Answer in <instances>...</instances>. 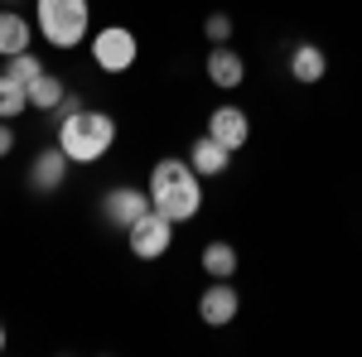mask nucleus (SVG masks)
Masks as SVG:
<instances>
[{
    "instance_id": "nucleus-8",
    "label": "nucleus",
    "mask_w": 362,
    "mask_h": 357,
    "mask_svg": "<svg viewBox=\"0 0 362 357\" xmlns=\"http://www.w3.org/2000/svg\"><path fill=\"white\" fill-rule=\"evenodd\" d=\"M203 68H208V83L218 87V92H237V87L247 83V58L237 54L232 44H213Z\"/></svg>"
},
{
    "instance_id": "nucleus-18",
    "label": "nucleus",
    "mask_w": 362,
    "mask_h": 357,
    "mask_svg": "<svg viewBox=\"0 0 362 357\" xmlns=\"http://www.w3.org/2000/svg\"><path fill=\"white\" fill-rule=\"evenodd\" d=\"M203 34H208V44H227V39H232V15H223V10L208 15V20H203Z\"/></svg>"
},
{
    "instance_id": "nucleus-19",
    "label": "nucleus",
    "mask_w": 362,
    "mask_h": 357,
    "mask_svg": "<svg viewBox=\"0 0 362 357\" xmlns=\"http://www.w3.org/2000/svg\"><path fill=\"white\" fill-rule=\"evenodd\" d=\"M15 150V131H10V121H0V160Z\"/></svg>"
},
{
    "instance_id": "nucleus-9",
    "label": "nucleus",
    "mask_w": 362,
    "mask_h": 357,
    "mask_svg": "<svg viewBox=\"0 0 362 357\" xmlns=\"http://www.w3.org/2000/svg\"><path fill=\"white\" fill-rule=\"evenodd\" d=\"M237 309H242V295H237L227 280L208 285V290L198 295V319H203L208 329H227V324L237 319Z\"/></svg>"
},
{
    "instance_id": "nucleus-20",
    "label": "nucleus",
    "mask_w": 362,
    "mask_h": 357,
    "mask_svg": "<svg viewBox=\"0 0 362 357\" xmlns=\"http://www.w3.org/2000/svg\"><path fill=\"white\" fill-rule=\"evenodd\" d=\"M0 353H5V324H0Z\"/></svg>"
},
{
    "instance_id": "nucleus-11",
    "label": "nucleus",
    "mask_w": 362,
    "mask_h": 357,
    "mask_svg": "<svg viewBox=\"0 0 362 357\" xmlns=\"http://www.w3.org/2000/svg\"><path fill=\"white\" fill-rule=\"evenodd\" d=\"M29 39H34V25H29L15 5H0V58L29 54Z\"/></svg>"
},
{
    "instance_id": "nucleus-7",
    "label": "nucleus",
    "mask_w": 362,
    "mask_h": 357,
    "mask_svg": "<svg viewBox=\"0 0 362 357\" xmlns=\"http://www.w3.org/2000/svg\"><path fill=\"white\" fill-rule=\"evenodd\" d=\"M208 136L223 140L227 150L237 155V150H247V140H251V116L242 107L223 102V107H213V116H208Z\"/></svg>"
},
{
    "instance_id": "nucleus-17",
    "label": "nucleus",
    "mask_w": 362,
    "mask_h": 357,
    "mask_svg": "<svg viewBox=\"0 0 362 357\" xmlns=\"http://www.w3.org/2000/svg\"><path fill=\"white\" fill-rule=\"evenodd\" d=\"M5 73H10L15 83H25V87H29L34 78H44L49 68H44V63H39L34 54H15V58H5Z\"/></svg>"
},
{
    "instance_id": "nucleus-2",
    "label": "nucleus",
    "mask_w": 362,
    "mask_h": 357,
    "mask_svg": "<svg viewBox=\"0 0 362 357\" xmlns=\"http://www.w3.org/2000/svg\"><path fill=\"white\" fill-rule=\"evenodd\" d=\"M58 145L73 165H97L116 145V121L97 107H73L58 116Z\"/></svg>"
},
{
    "instance_id": "nucleus-5",
    "label": "nucleus",
    "mask_w": 362,
    "mask_h": 357,
    "mask_svg": "<svg viewBox=\"0 0 362 357\" xmlns=\"http://www.w3.org/2000/svg\"><path fill=\"white\" fill-rule=\"evenodd\" d=\"M174 227H179V222H169L165 213H155V208H150L140 222H131V227H126L131 256H136V261H160V256L174 247Z\"/></svg>"
},
{
    "instance_id": "nucleus-14",
    "label": "nucleus",
    "mask_w": 362,
    "mask_h": 357,
    "mask_svg": "<svg viewBox=\"0 0 362 357\" xmlns=\"http://www.w3.org/2000/svg\"><path fill=\"white\" fill-rule=\"evenodd\" d=\"M63 102H68V87H63L58 73H44V78L29 83V107L34 111H58Z\"/></svg>"
},
{
    "instance_id": "nucleus-3",
    "label": "nucleus",
    "mask_w": 362,
    "mask_h": 357,
    "mask_svg": "<svg viewBox=\"0 0 362 357\" xmlns=\"http://www.w3.org/2000/svg\"><path fill=\"white\" fill-rule=\"evenodd\" d=\"M34 29L54 49H78L92 29V5L87 0H34Z\"/></svg>"
},
{
    "instance_id": "nucleus-15",
    "label": "nucleus",
    "mask_w": 362,
    "mask_h": 357,
    "mask_svg": "<svg viewBox=\"0 0 362 357\" xmlns=\"http://www.w3.org/2000/svg\"><path fill=\"white\" fill-rule=\"evenodd\" d=\"M198 261H203V271L213 275V280H232L237 275V247L232 242H208Z\"/></svg>"
},
{
    "instance_id": "nucleus-21",
    "label": "nucleus",
    "mask_w": 362,
    "mask_h": 357,
    "mask_svg": "<svg viewBox=\"0 0 362 357\" xmlns=\"http://www.w3.org/2000/svg\"><path fill=\"white\" fill-rule=\"evenodd\" d=\"M0 5H15V10H20V0H0Z\"/></svg>"
},
{
    "instance_id": "nucleus-16",
    "label": "nucleus",
    "mask_w": 362,
    "mask_h": 357,
    "mask_svg": "<svg viewBox=\"0 0 362 357\" xmlns=\"http://www.w3.org/2000/svg\"><path fill=\"white\" fill-rule=\"evenodd\" d=\"M29 111V87L15 83L10 73H0V121H20Z\"/></svg>"
},
{
    "instance_id": "nucleus-1",
    "label": "nucleus",
    "mask_w": 362,
    "mask_h": 357,
    "mask_svg": "<svg viewBox=\"0 0 362 357\" xmlns=\"http://www.w3.org/2000/svg\"><path fill=\"white\" fill-rule=\"evenodd\" d=\"M150 208L155 213H165L169 222H189L198 218V208H203V174H198L189 160H160V165L150 169Z\"/></svg>"
},
{
    "instance_id": "nucleus-13",
    "label": "nucleus",
    "mask_w": 362,
    "mask_h": 357,
    "mask_svg": "<svg viewBox=\"0 0 362 357\" xmlns=\"http://www.w3.org/2000/svg\"><path fill=\"white\" fill-rule=\"evenodd\" d=\"M324 73H329V54L319 49V44H300L295 54H290V78L295 83H324Z\"/></svg>"
},
{
    "instance_id": "nucleus-4",
    "label": "nucleus",
    "mask_w": 362,
    "mask_h": 357,
    "mask_svg": "<svg viewBox=\"0 0 362 357\" xmlns=\"http://www.w3.org/2000/svg\"><path fill=\"white\" fill-rule=\"evenodd\" d=\"M140 58V39L131 34L126 25H102L92 34V63L102 68V73H131Z\"/></svg>"
},
{
    "instance_id": "nucleus-10",
    "label": "nucleus",
    "mask_w": 362,
    "mask_h": 357,
    "mask_svg": "<svg viewBox=\"0 0 362 357\" xmlns=\"http://www.w3.org/2000/svg\"><path fill=\"white\" fill-rule=\"evenodd\" d=\"M68 169H73V160L63 155V145H44V150L34 155V165H29V189H34V193H54V189H63Z\"/></svg>"
},
{
    "instance_id": "nucleus-6",
    "label": "nucleus",
    "mask_w": 362,
    "mask_h": 357,
    "mask_svg": "<svg viewBox=\"0 0 362 357\" xmlns=\"http://www.w3.org/2000/svg\"><path fill=\"white\" fill-rule=\"evenodd\" d=\"M150 213V193L145 189H131V184H116V189L102 193V218L112 222V227H131V222H140Z\"/></svg>"
},
{
    "instance_id": "nucleus-12",
    "label": "nucleus",
    "mask_w": 362,
    "mask_h": 357,
    "mask_svg": "<svg viewBox=\"0 0 362 357\" xmlns=\"http://www.w3.org/2000/svg\"><path fill=\"white\" fill-rule=\"evenodd\" d=\"M189 165H194L203 179H218V174H227V165H232V150L213 136H198L194 145H189Z\"/></svg>"
}]
</instances>
